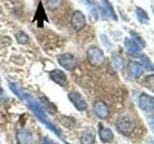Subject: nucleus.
Segmentation results:
<instances>
[{
  "label": "nucleus",
  "mask_w": 154,
  "mask_h": 144,
  "mask_svg": "<svg viewBox=\"0 0 154 144\" xmlns=\"http://www.w3.org/2000/svg\"><path fill=\"white\" fill-rule=\"evenodd\" d=\"M136 16L137 18L139 19V21L143 23V24H146L149 21V16H148V14L144 11V10L141 7H137L136 8Z\"/></svg>",
  "instance_id": "16"
},
{
  "label": "nucleus",
  "mask_w": 154,
  "mask_h": 144,
  "mask_svg": "<svg viewBox=\"0 0 154 144\" xmlns=\"http://www.w3.org/2000/svg\"><path fill=\"white\" fill-rule=\"evenodd\" d=\"M94 112L96 114V116L101 119H106L109 117V109L108 106L104 101H95L94 104Z\"/></svg>",
  "instance_id": "9"
},
{
  "label": "nucleus",
  "mask_w": 154,
  "mask_h": 144,
  "mask_svg": "<svg viewBox=\"0 0 154 144\" xmlns=\"http://www.w3.org/2000/svg\"><path fill=\"white\" fill-rule=\"evenodd\" d=\"M2 93H3V90H2V88H0V96L2 95Z\"/></svg>",
  "instance_id": "24"
},
{
  "label": "nucleus",
  "mask_w": 154,
  "mask_h": 144,
  "mask_svg": "<svg viewBox=\"0 0 154 144\" xmlns=\"http://www.w3.org/2000/svg\"><path fill=\"white\" fill-rule=\"evenodd\" d=\"M50 78L53 82H55L57 85H59L61 86H64L66 84V74L60 69H54L50 71L49 73Z\"/></svg>",
  "instance_id": "11"
},
{
  "label": "nucleus",
  "mask_w": 154,
  "mask_h": 144,
  "mask_svg": "<svg viewBox=\"0 0 154 144\" xmlns=\"http://www.w3.org/2000/svg\"><path fill=\"white\" fill-rule=\"evenodd\" d=\"M36 18H38V26L40 25V27L42 26V23L43 21L47 20V17L45 16V9H43V6H42V3L40 2L38 6V10H37V14H36Z\"/></svg>",
  "instance_id": "15"
},
{
  "label": "nucleus",
  "mask_w": 154,
  "mask_h": 144,
  "mask_svg": "<svg viewBox=\"0 0 154 144\" xmlns=\"http://www.w3.org/2000/svg\"><path fill=\"white\" fill-rule=\"evenodd\" d=\"M66 144H69V143H66Z\"/></svg>",
  "instance_id": "26"
},
{
  "label": "nucleus",
  "mask_w": 154,
  "mask_h": 144,
  "mask_svg": "<svg viewBox=\"0 0 154 144\" xmlns=\"http://www.w3.org/2000/svg\"><path fill=\"white\" fill-rule=\"evenodd\" d=\"M146 84H149L147 86L150 89H152V86H153V76L150 75V76H147L146 77Z\"/></svg>",
  "instance_id": "22"
},
{
  "label": "nucleus",
  "mask_w": 154,
  "mask_h": 144,
  "mask_svg": "<svg viewBox=\"0 0 154 144\" xmlns=\"http://www.w3.org/2000/svg\"><path fill=\"white\" fill-rule=\"evenodd\" d=\"M140 58H141V62H142L141 64L144 67V69L152 71L153 70V65H152L151 61L149 60V58L147 56H146V55H143V54H142L141 56H140Z\"/></svg>",
  "instance_id": "20"
},
{
  "label": "nucleus",
  "mask_w": 154,
  "mask_h": 144,
  "mask_svg": "<svg viewBox=\"0 0 154 144\" xmlns=\"http://www.w3.org/2000/svg\"><path fill=\"white\" fill-rule=\"evenodd\" d=\"M42 144H57V143L53 142L52 140H49L48 138H45V139L42 140Z\"/></svg>",
  "instance_id": "23"
},
{
  "label": "nucleus",
  "mask_w": 154,
  "mask_h": 144,
  "mask_svg": "<svg viewBox=\"0 0 154 144\" xmlns=\"http://www.w3.org/2000/svg\"><path fill=\"white\" fill-rule=\"evenodd\" d=\"M17 141L18 144H33V134L28 130H19L17 133Z\"/></svg>",
  "instance_id": "10"
},
{
  "label": "nucleus",
  "mask_w": 154,
  "mask_h": 144,
  "mask_svg": "<svg viewBox=\"0 0 154 144\" xmlns=\"http://www.w3.org/2000/svg\"><path fill=\"white\" fill-rule=\"evenodd\" d=\"M125 49L128 52V54L132 57H140L143 54V46L141 43L135 40L134 38H126L124 40Z\"/></svg>",
  "instance_id": "5"
},
{
  "label": "nucleus",
  "mask_w": 154,
  "mask_h": 144,
  "mask_svg": "<svg viewBox=\"0 0 154 144\" xmlns=\"http://www.w3.org/2000/svg\"><path fill=\"white\" fill-rule=\"evenodd\" d=\"M58 62L64 69L67 71H73L78 66V62L71 53H65L58 57Z\"/></svg>",
  "instance_id": "4"
},
{
  "label": "nucleus",
  "mask_w": 154,
  "mask_h": 144,
  "mask_svg": "<svg viewBox=\"0 0 154 144\" xmlns=\"http://www.w3.org/2000/svg\"><path fill=\"white\" fill-rule=\"evenodd\" d=\"M101 4H102V7L104 9V11L106 13L108 16H110L111 18L113 19V20H118V16L117 14L115 13V10L112 6V4H111L108 0H101Z\"/></svg>",
  "instance_id": "14"
},
{
  "label": "nucleus",
  "mask_w": 154,
  "mask_h": 144,
  "mask_svg": "<svg viewBox=\"0 0 154 144\" xmlns=\"http://www.w3.org/2000/svg\"><path fill=\"white\" fill-rule=\"evenodd\" d=\"M85 1H88V2H90V1H91V0H85Z\"/></svg>",
  "instance_id": "25"
},
{
  "label": "nucleus",
  "mask_w": 154,
  "mask_h": 144,
  "mask_svg": "<svg viewBox=\"0 0 154 144\" xmlns=\"http://www.w3.org/2000/svg\"><path fill=\"white\" fill-rule=\"evenodd\" d=\"M139 107L146 112H152L154 110V99L146 93H142L139 97Z\"/></svg>",
  "instance_id": "8"
},
{
  "label": "nucleus",
  "mask_w": 154,
  "mask_h": 144,
  "mask_svg": "<svg viewBox=\"0 0 154 144\" xmlns=\"http://www.w3.org/2000/svg\"><path fill=\"white\" fill-rule=\"evenodd\" d=\"M63 0H47L46 6L49 10H56L61 7Z\"/></svg>",
  "instance_id": "21"
},
{
  "label": "nucleus",
  "mask_w": 154,
  "mask_h": 144,
  "mask_svg": "<svg viewBox=\"0 0 154 144\" xmlns=\"http://www.w3.org/2000/svg\"><path fill=\"white\" fill-rule=\"evenodd\" d=\"M135 128H136V123L128 115H122L117 122L118 131L124 136H130L134 132Z\"/></svg>",
  "instance_id": "2"
},
{
  "label": "nucleus",
  "mask_w": 154,
  "mask_h": 144,
  "mask_svg": "<svg viewBox=\"0 0 154 144\" xmlns=\"http://www.w3.org/2000/svg\"><path fill=\"white\" fill-rule=\"evenodd\" d=\"M10 88H11L13 92L16 94L19 99L22 100L23 102L27 105V107L35 113L37 118L40 120L42 123L45 124L48 129H50L56 136H58L59 137H62L61 131L50 121V119L47 117V115L45 112V110H43L42 106L38 103L32 95L25 92V91H24L17 84L13 83V82H10Z\"/></svg>",
  "instance_id": "1"
},
{
  "label": "nucleus",
  "mask_w": 154,
  "mask_h": 144,
  "mask_svg": "<svg viewBox=\"0 0 154 144\" xmlns=\"http://www.w3.org/2000/svg\"><path fill=\"white\" fill-rule=\"evenodd\" d=\"M16 38L17 42L20 43V44H28L30 42V38H29L28 35L22 31H19L16 34Z\"/></svg>",
  "instance_id": "18"
},
{
  "label": "nucleus",
  "mask_w": 154,
  "mask_h": 144,
  "mask_svg": "<svg viewBox=\"0 0 154 144\" xmlns=\"http://www.w3.org/2000/svg\"><path fill=\"white\" fill-rule=\"evenodd\" d=\"M87 59L93 66H100L104 64L105 57L103 51L97 46H91L87 50Z\"/></svg>",
  "instance_id": "3"
},
{
  "label": "nucleus",
  "mask_w": 154,
  "mask_h": 144,
  "mask_svg": "<svg viewBox=\"0 0 154 144\" xmlns=\"http://www.w3.org/2000/svg\"><path fill=\"white\" fill-rule=\"evenodd\" d=\"M94 140H95L94 134L93 133H88V132L82 134L80 138L81 144H94Z\"/></svg>",
  "instance_id": "17"
},
{
  "label": "nucleus",
  "mask_w": 154,
  "mask_h": 144,
  "mask_svg": "<svg viewBox=\"0 0 154 144\" xmlns=\"http://www.w3.org/2000/svg\"><path fill=\"white\" fill-rule=\"evenodd\" d=\"M70 25L75 31H81L86 26V16L81 11H75L72 13L70 18Z\"/></svg>",
  "instance_id": "7"
},
{
  "label": "nucleus",
  "mask_w": 154,
  "mask_h": 144,
  "mask_svg": "<svg viewBox=\"0 0 154 144\" xmlns=\"http://www.w3.org/2000/svg\"><path fill=\"white\" fill-rule=\"evenodd\" d=\"M98 134L100 140L104 143H109L111 141H113L114 139V134L112 132V130L109 128H105L102 125H99Z\"/></svg>",
  "instance_id": "13"
},
{
  "label": "nucleus",
  "mask_w": 154,
  "mask_h": 144,
  "mask_svg": "<svg viewBox=\"0 0 154 144\" xmlns=\"http://www.w3.org/2000/svg\"><path fill=\"white\" fill-rule=\"evenodd\" d=\"M128 70L135 78H139L144 73V67L138 62H130L128 64Z\"/></svg>",
  "instance_id": "12"
},
{
  "label": "nucleus",
  "mask_w": 154,
  "mask_h": 144,
  "mask_svg": "<svg viewBox=\"0 0 154 144\" xmlns=\"http://www.w3.org/2000/svg\"><path fill=\"white\" fill-rule=\"evenodd\" d=\"M67 97H69L70 102L73 104L74 107L78 110H80V112L86 110L87 108H88V104H87L85 98L78 91H71L67 95Z\"/></svg>",
  "instance_id": "6"
},
{
  "label": "nucleus",
  "mask_w": 154,
  "mask_h": 144,
  "mask_svg": "<svg viewBox=\"0 0 154 144\" xmlns=\"http://www.w3.org/2000/svg\"><path fill=\"white\" fill-rule=\"evenodd\" d=\"M112 64H113V66L116 70L118 71H120L123 69V60L120 58L119 56H114L113 59H112Z\"/></svg>",
  "instance_id": "19"
}]
</instances>
